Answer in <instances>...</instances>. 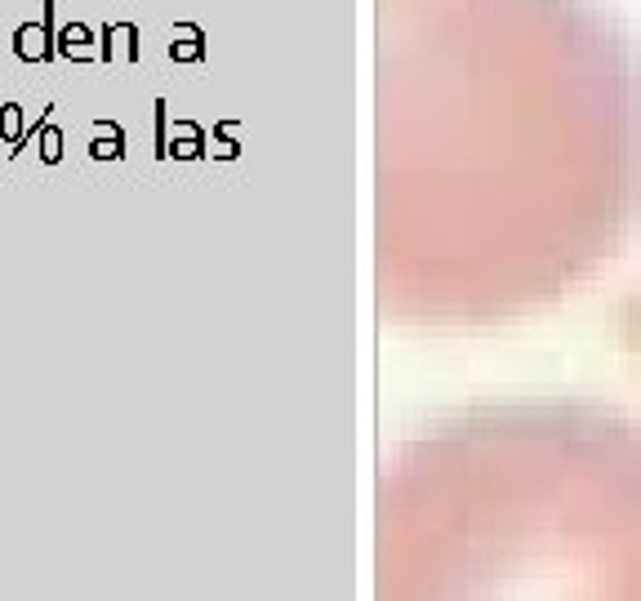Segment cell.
I'll return each instance as SVG.
<instances>
[{"mask_svg":"<svg viewBox=\"0 0 641 601\" xmlns=\"http://www.w3.org/2000/svg\"><path fill=\"white\" fill-rule=\"evenodd\" d=\"M98 134H107V139H94V147H90V156L94 161H103V156H121V134H116V125H98Z\"/></svg>","mask_w":641,"mask_h":601,"instance_id":"8992f818","label":"cell"},{"mask_svg":"<svg viewBox=\"0 0 641 601\" xmlns=\"http://www.w3.org/2000/svg\"><path fill=\"white\" fill-rule=\"evenodd\" d=\"M14 54L23 63H49L58 54L54 45V0H45V14H41V27L36 23H23L14 32Z\"/></svg>","mask_w":641,"mask_h":601,"instance_id":"6da1fadb","label":"cell"},{"mask_svg":"<svg viewBox=\"0 0 641 601\" xmlns=\"http://www.w3.org/2000/svg\"><path fill=\"white\" fill-rule=\"evenodd\" d=\"M0 134H5V143H14L9 152H18V147H23L27 134H23V107H18V103L0 107Z\"/></svg>","mask_w":641,"mask_h":601,"instance_id":"7a4b0ae2","label":"cell"},{"mask_svg":"<svg viewBox=\"0 0 641 601\" xmlns=\"http://www.w3.org/2000/svg\"><path fill=\"white\" fill-rule=\"evenodd\" d=\"M36 143H41V161H45V165H58V161H63V134H58L54 125H49V116H41Z\"/></svg>","mask_w":641,"mask_h":601,"instance_id":"3957f363","label":"cell"},{"mask_svg":"<svg viewBox=\"0 0 641 601\" xmlns=\"http://www.w3.org/2000/svg\"><path fill=\"white\" fill-rule=\"evenodd\" d=\"M85 41H90V27H81V23L63 27V36H58V54H67V58H90Z\"/></svg>","mask_w":641,"mask_h":601,"instance_id":"277c9868","label":"cell"},{"mask_svg":"<svg viewBox=\"0 0 641 601\" xmlns=\"http://www.w3.org/2000/svg\"><path fill=\"white\" fill-rule=\"evenodd\" d=\"M130 41H134V27H125V23L121 27H107V32H103V58H112L116 49H125V54L134 58V45Z\"/></svg>","mask_w":641,"mask_h":601,"instance_id":"5b68a950","label":"cell"}]
</instances>
